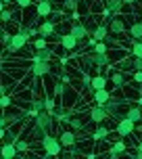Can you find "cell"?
Listing matches in <instances>:
<instances>
[{
    "label": "cell",
    "mask_w": 142,
    "mask_h": 159,
    "mask_svg": "<svg viewBox=\"0 0 142 159\" xmlns=\"http://www.w3.org/2000/svg\"><path fill=\"white\" fill-rule=\"evenodd\" d=\"M52 124H55L52 113L42 111V113H38V115L33 117V124L27 128V130H29V134H32L33 140H42V138L48 134V130L52 128Z\"/></svg>",
    "instance_id": "cell-1"
},
{
    "label": "cell",
    "mask_w": 142,
    "mask_h": 159,
    "mask_svg": "<svg viewBox=\"0 0 142 159\" xmlns=\"http://www.w3.org/2000/svg\"><path fill=\"white\" fill-rule=\"evenodd\" d=\"M40 147L46 151L48 157H59L61 153H63V144H61V140L56 138V136L52 134H46L42 140H40Z\"/></svg>",
    "instance_id": "cell-2"
},
{
    "label": "cell",
    "mask_w": 142,
    "mask_h": 159,
    "mask_svg": "<svg viewBox=\"0 0 142 159\" xmlns=\"http://www.w3.org/2000/svg\"><path fill=\"white\" fill-rule=\"evenodd\" d=\"M115 132H117V136H121V138H127L132 132H136V124H134L130 117H126V115H123L121 119H117Z\"/></svg>",
    "instance_id": "cell-3"
},
{
    "label": "cell",
    "mask_w": 142,
    "mask_h": 159,
    "mask_svg": "<svg viewBox=\"0 0 142 159\" xmlns=\"http://www.w3.org/2000/svg\"><path fill=\"white\" fill-rule=\"evenodd\" d=\"M88 113H90L88 117H90V121H92V124H103L104 119H109V113H107V109H104L103 105H94V107H92Z\"/></svg>",
    "instance_id": "cell-4"
},
{
    "label": "cell",
    "mask_w": 142,
    "mask_h": 159,
    "mask_svg": "<svg viewBox=\"0 0 142 159\" xmlns=\"http://www.w3.org/2000/svg\"><path fill=\"white\" fill-rule=\"evenodd\" d=\"M32 59H33V63H50L55 59V52L50 48H40L32 55Z\"/></svg>",
    "instance_id": "cell-5"
},
{
    "label": "cell",
    "mask_w": 142,
    "mask_h": 159,
    "mask_svg": "<svg viewBox=\"0 0 142 159\" xmlns=\"http://www.w3.org/2000/svg\"><path fill=\"white\" fill-rule=\"evenodd\" d=\"M86 61H90L92 65H96L98 71H100V67H107V65L111 63V57H109V52H107V55H98V52H94V55H86Z\"/></svg>",
    "instance_id": "cell-6"
},
{
    "label": "cell",
    "mask_w": 142,
    "mask_h": 159,
    "mask_svg": "<svg viewBox=\"0 0 142 159\" xmlns=\"http://www.w3.org/2000/svg\"><path fill=\"white\" fill-rule=\"evenodd\" d=\"M59 140H61V144H63L65 149H73L75 143H78V136L73 134V130H63L61 136H59Z\"/></svg>",
    "instance_id": "cell-7"
},
{
    "label": "cell",
    "mask_w": 142,
    "mask_h": 159,
    "mask_svg": "<svg viewBox=\"0 0 142 159\" xmlns=\"http://www.w3.org/2000/svg\"><path fill=\"white\" fill-rule=\"evenodd\" d=\"M69 34H73V36L82 42V40H86V36L90 34V30L86 27V23H73L69 27Z\"/></svg>",
    "instance_id": "cell-8"
},
{
    "label": "cell",
    "mask_w": 142,
    "mask_h": 159,
    "mask_svg": "<svg viewBox=\"0 0 142 159\" xmlns=\"http://www.w3.org/2000/svg\"><path fill=\"white\" fill-rule=\"evenodd\" d=\"M42 111H46V98L44 96H38V98H33L32 101V105H29V115H38V113H42Z\"/></svg>",
    "instance_id": "cell-9"
},
{
    "label": "cell",
    "mask_w": 142,
    "mask_h": 159,
    "mask_svg": "<svg viewBox=\"0 0 142 159\" xmlns=\"http://www.w3.org/2000/svg\"><path fill=\"white\" fill-rule=\"evenodd\" d=\"M78 44H79V40L75 38L73 34L67 32V34H63V36H61V46H63V50H73Z\"/></svg>",
    "instance_id": "cell-10"
},
{
    "label": "cell",
    "mask_w": 142,
    "mask_h": 159,
    "mask_svg": "<svg viewBox=\"0 0 142 159\" xmlns=\"http://www.w3.org/2000/svg\"><path fill=\"white\" fill-rule=\"evenodd\" d=\"M29 73H32V75H36V78L48 75V73H50V63H32Z\"/></svg>",
    "instance_id": "cell-11"
},
{
    "label": "cell",
    "mask_w": 142,
    "mask_h": 159,
    "mask_svg": "<svg viewBox=\"0 0 142 159\" xmlns=\"http://www.w3.org/2000/svg\"><path fill=\"white\" fill-rule=\"evenodd\" d=\"M36 13L40 17H50L55 11H52V2H48V0H40L38 7H36Z\"/></svg>",
    "instance_id": "cell-12"
},
{
    "label": "cell",
    "mask_w": 142,
    "mask_h": 159,
    "mask_svg": "<svg viewBox=\"0 0 142 159\" xmlns=\"http://www.w3.org/2000/svg\"><path fill=\"white\" fill-rule=\"evenodd\" d=\"M109 32H113V34H123L126 32V23H123L121 17H113L109 21Z\"/></svg>",
    "instance_id": "cell-13"
},
{
    "label": "cell",
    "mask_w": 142,
    "mask_h": 159,
    "mask_svg": "<svg viewBox=\"0 0 142 159\" xmlns=\"http://www.w3.org/2000/svg\"><path fill=\"white\" fill-rule=\"evenodd\" d=\"M109 25H98V27H94V32H92V38L96 40V42H104V40L109 38Z\"/></svg>",
    "instance_id": "cell-14"
},
{
    "label": "cell",
    "mask_w": 142,
    "mask_h": 159,
    "mask_svg": "<svg viewBox=\"0 0 142 159\" xmlns=\"http://www.w3.org/2000/svg\"><path fill=\"white\" fill-rule=\"evenodd\" d=\"M21 153L17 151V147L13 143H2V157H11V159H17Z\"/></svg>",
    "instance_id": "cell-15"
},
{
    "label": "cell",
    "mask_w": 142,
    "mask_h": 159,
    "mask_svg": "<svg viewBox=\"0 0 142 159\" xmlns=\"http://www.w3.org/2000/svg\"><path fill=\"white\" fill-rule=\"evenodd\" d=\"M92 96H94L96 105H103V107H104V105H107V103H109L111 98H113V96H111V92H109V90H107V88H104V90H96V92H94V94H92Z\"/></svg>",
    "instance_id": "cell-16"
},
{
    "label": "cell",
    "mask_w": 142,
    "mask_h": 159,
    "mask_svg": "<svg viewBox=\"0 0 142 159\" xmlns=\"http://www.w3.org/2000/svg\"><path fill=\"white\" fill-rule=\"evenodd\" d=\"M107 82H109V78L104 75V73H98V75H94L92 78V90H104L107 88Z\"/></svg>",
    "instance_id": "cell-17"
},
{
    "label": "cell",
    "mask_w": 142,
    "mask_h": 159,
    "mask_svg": "<svg viewBox=\"0 0 142 159\" xmlns=\"http://www.w3.org/2000/svg\"><path fill=\"white\" fill-rule=\"evenodd\" d=\"M111 82L115 84L117 90H121V88L127 86V80H126V75H123L121 71H113V73H111Z\"/></svg>",
    "instance_id": "cell-18"
},
{
    "label": "cell",
    "mask_w": 142,
    "mask_h": 159,
    "mask_svg": "<svg viewBox=\"0 0 142 159\" xmlns=\"http://www.w3.org/2000/svg\"><path fill=\"white\" fill-rule=\"evenodd\" d=\"M109 134H111V130H109V128H107V126H100V124H98V128L94 130L92 138H94L96 143H100V140H107V138H109Z\"/></svg>",
    "instance_id": "cell-19"
},
{
    "label": "cell",
    "mask_w": 142,
    "mask_h": 159,
    "mask_svg": "<svg viewBox=\"0 0 142 159\" xmlns=\"http://www.w3.org/2000/svg\"><path fill=\"white\" fill-rule=\"evenodd\" d=\"M38 30H40V36H42V38H48V36L56 30V23H55V21H44Z\"/></svg>",
    "instance_id": "cell-20"
},
{
    "label": "cell",
    "mask_w": 142,
    "mask_h": 159,
    "mask_svg": "<svg viewBox=\"0 0 142 159\" xmlns=\"http://www.w3.org/2000/svg\"><path fill=\"white\" fill-rule=\"evenodd\" d=\"M127 50H130V55L134 57V59H142V40H134L127 46Z\"/></svg>",
    "instance_id": "cell-21"
},
{
    "label": "cell",
    "mask_w": 142,
    "mask_h": 159,
    "mask_svg": "<svg viewBox=\"0 0 142 159\" xmlns=\"http://www.w3.org/2000/svg\"><path fill=\"white\" fill-rule=\"evenodd\" d=\"M123 7V0H104V8H109L111 13H121Z\"/></svg>",
    "instance_id": "cell-22"
},
{
    "label": "cell",
    "mask_w": 142,
    "mask_h": 159,
    "mask_svg": "<svg viewBox=\"0 0 142 159\" xmlns=\"http://www.w3.org/2000/svg\"><path fill=\"white\" fill-rule=\"evenodd\" d=\"M126 117H130L134 124H138V121H142V109H138V107H127Z\"/></svg>",
    "instance_id": "cell-23"
},
{
    "label": "cell",
    "mask_w": 142,
    "mask_h": 159,
    "mask_svg": "<svg viewBox=\"0 0 142 159\" xmlns=\"http://www.w3.org/2000/svg\"><path fill=\"white\" fill-rule=\"evenodd\" d=\"M130 36H132V40H142V21H134L132 23Z\"/></svg>",
    "instance_id": "cell-24"
},
{
    "label": "cell",
    "mask_w": 142,
    "mask_h": 159,
    "mask_svg": "<svg viewBox=\"0 0 142 159\" xmlns=\"http://www.w3.org/2000/svg\"><path fill=\"white\" fill-rule=\"evenodd\" d=\"M123 153H126V143H121V140H119V143L111 144V159H115L117 155H123Z\"/></svg>",
    "instance_id": "cell-25"
},
{
    "label": "cell",
    "mask_w": 142,
    "mask_h": 159,
    "mask_svg": "<svg viewBox=\"0 0 142 159\" xmlns=\"http://www.w3.org/2000/svg\"><path fill=\"white\" fill-rule=\"evenodd\" d=\"M63 101H65L67 107H71V105L75 103V92H73V88H71V86H67V90H65V94H63Z\"/></svg>",
    "instance_id": "cell-26"
},
{
    "label": "cell",
    "mask_w": 142,
    "mask_h": 159,
    "mask_svg": "<svg viewBox=\"0 0 142 159\" xmlns=\"http://www.w3.org/2000/svg\"><path fill=\"white\" fill-rule=\"evenodd\" d=\"M15 147H17V151H19V153H27L33 144H29L27 140H23V138H17V140H15Z\"/></svg>",
    "instance_id": "cell-27"
},
{
    "label": "cell",
    "mask_w": 142,
    "mask_h": 159,
    "mask_svg": "<svg viewBox=\"0 0 142 159\" xmlns=\"http://www.w3.org/2000/svg\"><path fill=\"white\" fill-rule=\"evenodd\" d=\"M94 52H98V55H107V52H109V44H107V42H96Z\"/></svg>",
    "instance_id": "cell-28"
},
{
    "label": "cell",
    "mask_w": 142,
    "mask_h": 159,
    "mask_svg": "<svg viewBox=\"0 0 142 159\" xmlns=\"http://www.w3.org/2000/svg\"><path fill=\"white\" fill-rule=\"evenodd\" d=\"M2 21H4V23H8V21H11V19H15V13H13V11H8V8H2Z\"/></svg>",
    "instance_id": "cell-29"
},
{
    "label": "cell",
    "mask_w": 142,
    "mask_h": 159,
    "mask_svg": "<svg viewBox=\"0 0 142 159\" xmlns=\"http://www.w3.org/2000/svg\"><path fill=\"white\" fill-rule=\"evenodd\" d=\"M78 2H79V0H65V2H63V8H65V11H73V13H75Z\"/></svg>",
    "instance_id": "cell-30"
},
{
    "label": "cell",
    "mask_w": 142,
    "mask_h": 159,
    "mask_svg": "<svg viewBox=\"0 0 142 159\" xmlns=\"http://www.w3.org/2000/svg\"><path fill=\"white\" fill-rule=\"evenodd\" d=\"M69 126L73 128V130H84V121H82V119H78V117H71Z\"/></svg>",
    "instance_id": "cell-31"
},
{
    "label": "cell",
    "mask_w": 142,
    "mask_h": 159,
    "mask_svg": "<svg viewBox=\"0 0 142 159\" xmlns=\"http://www.w3.org/2000/svg\"><path fill=\"white\" fill-rule=\"evenodd\" d=\"M11 103H13V98L8 94H2V98H0V105H2V109H8L11 107Z\"/></svg>",
    "instance_id": "cell-32"
},
{
    "label": "cell",
    "mask_w": 142,
    "mask_h": 159,
    "mask_svg": "<svg viewBox=\"0 0 142 159\" xmlns=\"http://www.w3.org/2000/svg\"><path fill=\"white\" fill-rule=\"evenodd\" d=\"M132 69L134 71H142V59H134L132 57Z\"/></svg>",
    "instance_id": "cell-33"
},
{
    "label": "cell",
    "mask_w": 142,
    "mask_h": 159,
    "mask_svg": "<svg viewBox=\"0 0 142 159\" xmlns=\"http://www.w3.org/2000/svg\"><path fill=\"white\" fill-rule=\"evenodd\" d=\"M33 46H36V50H40V48H46V40H44V38L33 40Z\"/></svg>",
    "instance_id": "cell-34"
},
{
    "label": "cell",
    "mask_w": 142,
    "mask_h": 159,
    "mask_svg": "<svg viewBox=\"0 0 142 159\" xmlns=\"http://www.w3.org/2000/svg\"><path fill=\"white\" fill-rule=\"evenodd\" d=\"M52 109H55V101H52V96H50V98H46V111L52 113Z\"/></svg>",
    "instance_id": "cell-35"
},
{
    "label": "cell",
    "mask_w": 142,
    "mask_h": 159,
    "mask_svg": "<svg viewBox=\"0 0 142 159\" xmlns=\"http://www.w3.org/2000/svg\"><path fill=\"white\" fill-rule=\"evenodd\" d=\"M15 2H17V7H21V8H27L32 4V0H15Z\"/></svg>",
    "instance_id": "cell-36"
},
{
    "label": "cell",
    "mask_w": 142,
    "mask_h": 159,
    "mask_svg": "<svg viewBox=\"0 0 142 159\" xmlns=\"http://www.w3.org/2000/svg\"><path fill=\"white\" fill-rule=\"evenodd\" d=\"M134 82L136 84H142V71H134Z\"/></svg>",
    "instance_id": "cell-37"
},
{
    "label": "cell",
    "mask_w": 142,
    "mask_h": 159,
    "mask_svg": "<svg viewBox=\"0 0 142 159\" xmlns=\"http://www.w3.org/2000/svg\"><path fill=\"white\" fill-rule=\"evenodd\" d=\"M136 151H138V153H142V140H140L138 144H136Z\"/></svg>",
    "instance_id": "cell-38"
},
{
    "label": "cell",
    "mask_w": 142,
    "mask_h": 159,
    "mask_svg": "<svg viewBox=\"0 0 142 159\" xmlns=\"http://www.w3.org/2000/svg\"><path fill=\"white\" fill-rule=\"evenodd\" d=\"M136 0H123V4H127V7H130V4H134Z\"/></svg>",
    "instance_id": "cell-39"
},
{
    "label": "cell",
    "mask_w": 142,
    "mask_h": 159,
    "mask_svg": "<svg viewBox=\"0 0 142 159\" xmlns=\"http://www.w3.org/2000/svg\"><path fill=\"white\" fill-rule=\"evenodd\" d=\"M134 159H142V153H136V157Z\"/></svg>",
    "instance_id": "cell-40"
},
{
    "label": "cell",
    "mask_w": 142,
    "mask_h": 159,
    "mask_svg": "<svg viewBox=\"0 0 142 159\" xmlns=\"http://www.w3.org/2000/svg\"><path fill=\"white\" fill-rule=\"evenodd\" d=\"M2 2H4V4H11V2H15V0H2Z\"/></svg>",
    "instance_id": "cell-41"
},
{
    "label": "cell",
    "mask_w": 142,
    "mask_h": 159,
    "mask_svg": "<svg viewBox=\"0 0 142 159\" xmlns=\"http://www.w3.org/2000/svg\"><path fill=\"white\" fill-rule=\"evenodd\" d=\"M2 159H11V157H2Z\"/></svg>",
    "instance_id": "cell-42"
},
{
    "label": "cell",
    "mask_w": 142,
    "mask_h": 159,
    "mask_svg": "<svg viewBox=\"0 0 142 159\" xmlns=\"http://www.w3.org/2000/svg\"><path fill=\"white\" fill-rule=\"evenodd\" d=\"M48 2H52V0H48Z\"/></svg>",
    "instance_id": "cell-43"
}]
</instances>
